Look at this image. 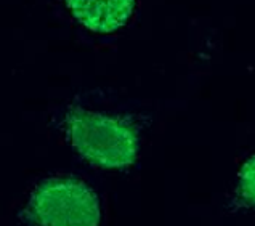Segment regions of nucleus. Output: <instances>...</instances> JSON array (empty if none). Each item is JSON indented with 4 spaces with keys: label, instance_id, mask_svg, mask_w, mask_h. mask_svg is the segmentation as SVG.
Returning a JSON list of instances; mask_svg holds the SVG:
<instances>
[{
    "label": "nucleus",
    "instance_id": "1",
    "mask_svg": "<svg viewBox=\"0 0 255 226\" xmlns=\"http://www.w3.org/2000/svg\"><path fill=\"white\" fill-rule=\"evenodd\" d=\"M66 133L79 154L105 169L132 165L140 151L138 136L128 125L89 109H71L66 117Z\"/></svg>",
    "mask_w": 255,
    "mask_h": 226
},
{
    "label": "nucleus",
    "instance_id": "2",
    "mask_svg": "<svg viewBox=\"0 0 255 226\" xmlns=\"http://www.w3.org/2000/svg\"><path fill=\"white\" fill-rule=\"evenodd\" d=\"M26 214L37 226H98L100 201L85 183L50 178L34 189Z\"/></svg>",
    "mask_w": 255,
    "mask_h": 226
},
{
    "label": "nucleus",
    "instance_id": "3",
    "mask_svg": "<svg viewBox=\"0 0 255 226\" xmlns=\"http://www.w3.org/2000/svg\"><path fill=\"white\" fill-rule=\"evenodd\" d=\"M74 18L92 32L109 34L124 27L133 13L135 0H64Z\"/></svg>",
    "mask_w": 255,
    "mask_h": 226
},
{
    "label": "nucleus",
    "instance_id": "4",
    "mask_svg": "<svg viewBox=\"0 0 255 226\" xmlns=\"http://www.w3.org/2000/svg\"><path fill=\"white\" fill-rule=\"evenodd\" d=\"M238 196L247 206L255 207V154L247 159L238 175Z\"/></svg>",
    "mask_w": 255,
    "mask_h": 226
}]
</instances>
